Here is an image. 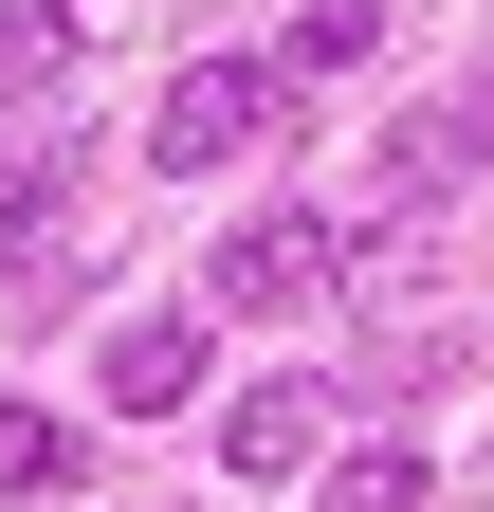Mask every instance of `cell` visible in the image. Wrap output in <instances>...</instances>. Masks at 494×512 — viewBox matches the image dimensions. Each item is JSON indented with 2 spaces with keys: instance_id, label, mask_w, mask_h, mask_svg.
Masks as SVG:
<instances>
[{
  "instance_id": "obj_1",
  "label": "cell",
  "mask_w": 494,
  "mask_h": 512,
  "mask_svg": "<svg viewBox=\"0 0 494 512\" xmlns=\"http://www.w3.org/2000/svg\"><path fill=\"white\" fill-rule=\"evenodd\" d=\"M293 110H312V92H293L275 55H202V74H165V110H147V165H165V183H202V165H257Z\"/></svg>"
},
{
  "instance_id": "obj_2",
  "label": "cell",
  "mask_w": 494,
  "mask_h": 512,
  "mask_svg": "<svg viewBox=\"0 0 494 512\" xmlns=\"http://www.w3.org/2000/svg\"><path fill=\"white\" fill-rule=\"evenodd\" d=\"M202 311L238 330H312V311H348V220H238L220 256H202Z\"/></svg>"
},
{
  "instance_id": "obj_3",
  "label": "cell",
  "mask_w": 494,
  "mask_h": 512,
  "mask_svg": "<svg viewBox=\"0 0 494 512\" xmlns=\"http://www.w3.org/2000/svg\"><path fill=\"white\" fill-rule=\"evenodd\" d=\"M202 366H220V311H202V293H165V311H110V348H92V403H110V421H183V403H202Z\"/></svg>"
},
{
  "instance_id": "obj_4",
  "label": "cell",
  "mask_w": 494,
  "mask_h": 512,
  "mask_svg": "<svg viewBox=\"0 0 494 512\" xmlns=\"http://www.w3.org/2000/svg\"><path fill=\"white\" fill-rule=\"evenodd\" d=\"M458 183H494V74L385 128V220H421V202H458Z\"/></svg>"
},
{
  "instance_id": "obj_5",
  "label": "cell",
  "mask_w": 494,
  "mask_h": 512,
  "mask_svg": "<svg viewBox=\"0 0 494 512\" xmlns=\"http://www.w3.org/2000/svg\"><path fill=\"white\" fill-rule=\"evenodd\" d=\"M312 439H330V366H312V384L275 366V384L220 403V458H238V476H312Z\"/></svg>"
},
{
  "instance_id": "obj_6",
  "label": "cell",
  "mask_w": 494,
  "mask_h": 512,
  "mask_svg": "<svg viewBox=\"0 0 494 512\" xmlns=\"http://www.w3.org/2000/svg\"><path fill=\"white\" fill-rule=\"evenodd\" d=\"M74 55H92L74 0H0V110H55V92H74Z\"/></svg>"
},
{
  "instance_id": "obj_7",
  "label": "cell",
  "mask_w": 494,
  "mask_h": 512,
  "mask_svg": "<svg viewBox=\"0 0 494 512\" xmlns=\"http://www.w3.org/2000/svg\"><path fill=\"white\" fill-rule=\"evenodd\" d=\"M421 494H440V476H421V439H348L312 512H421Z\"/></svg>"
},
{
  "instance_id": "obj_8",
  "label": "cell",
  "mask_w": 494,
  "mask_h": 512,
  "mask_svg": "<svg viewBox=\"0 0 494 512\" xmlns=\"http://www.w3.org/2000/svg\"><path fill=\"white\" fill-rule=\"evenodd\" d=\"M74 293H92V256H74V238H37V256L0 238V311H19V330H55V311H74Z\"/></svg>"
},
{
  "instance_id": "obj_9",
  "label": "cell",
  "mask_w": 494,
  "mask_h": 512,
  "mask_svg": "<svg viewBox=\"0 0 494 512\" xmlns=\"http://www.w3.org/2000/svg\"><path fill=\"white\" fill-rule=\"evenodd\" d=\"M19 494H74V421H37V403H0V512Z\"/></svg>"
},
{
  "instance_id": "obj_10",
  "label": "cell",
  "mask_w": 494,
  "mask_h": 512,
  "mask_svg": "<svg viewBox=\"0 0 494 512\" xmlns=\"http://www.w3.org/2000/svg\"><path fill=\"white\" fill-rule=\"evenodd\" d=\"M366 37H385V19H366V0H312V19H293V37H257V55H275V74H293V92H312V74H348V55H366Z\"/></svg>"
},
{
  "instance_id": "obj_11",
  "label": "cell",
  "mask_w": 494,
  "mask_h": 512,
  "mask_svg": "<svg viewBox=\"0 0 494 512\" xmlns=\"http://www.w3.org/2000/svg\"><path fill=\"white\" fill-rule=\"evenodd\" d=\"M74 202V147H0V220H55Z\"/></svg>"
}]
</instances>
